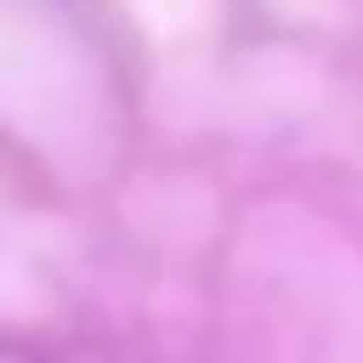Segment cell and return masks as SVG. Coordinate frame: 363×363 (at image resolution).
<instances>
[{
  "label": "cell",
  "mask_w": 363,
  "mask_h": 363,
  "mask_svg": "<svg viewBox=\"0 0 363 363\" xmlns=\"http://www.w3.org/2000/svg\"><path fill=\"white\" fill-rule=\"evenodd\" d=\"M0 363H48V357H34L27 343H7V337H0Z\"/></svg>",
  "instance_id": "1"
}]
</instances>
